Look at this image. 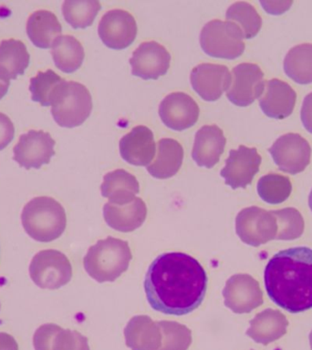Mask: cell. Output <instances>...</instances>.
Here are the masks:
<instances>
[{"label":"cell","instance_id":"cell-1","mask_svg":"<svg viewBox=\"0 0 312 350\" xmlns=\"http://www.w3.org/2000/svg\"><path fill=\"white\" fill-rule=\"evenodd\" d=\"M207 275L193 256L166 253L156 257L144 279L148 302L155 310L183 316L196 310L207 294Z\"/></svg>","mask_w":312,"mask_h":350},{"label":"cell","instance_id":"cell-2","mask_svg":"<svg viewBox=\"0 0 312 350\" xmlns=\"http://www.w3.org/2000/svg\"><path fill=\"white\" fill-rule=\"evenodd\" d=\"M268 297L289 313L312 308V250L293 247L279 251L264 272Z\"/></svg>","mask_w":312,"mask_h":350},{"label":"cell","instance_id":"cell-3","mask_svg":"<svg viewBox=\"0 0 312 350\" xmlns=\"http://www.w3.org/2000/svg\"><path fill=\"white\" fill-rule=\"evenodd\" d=\"M133 259L126 241L108 237L90 246L83 259L85 270L99 282H114L126 272Z\"/></svg>","mask_w":312,"mask_h":350},{"label":"cell","instance_id":"cell-4","mask_svg":"<svg viewBox=\"0 0 312 350\" xmlns=\"http://www.w3.org/2000/svg\"><path fill=\"white\" fill-rule=\"evenodd\" d=\"M22 226L32 239L49 243L64 232L67 218L62 205L51 197H36L25 205Z\"/></svg>","mask_w":312,"mask_h":350},{"label":"cell","instance_id":"cell-5","mask_svg":"<svg viewBox=\"0 0 312 350\" xmlns=\"http://www.w3.org/2000/svg\"><path fill=\"white\" fill-rule=\"evenodd\" d=\"M51 106L52 116L57 124L66 128L77 127L92 112V96L84 85L64 79L55 90Z\"/></svg>","mask_w":312,"mask_h":350},{"label":"cell","instance_id":"cell-6","mask_svg":"<svg viewBox=\"0 0 312 350\" xmlns=\"http://www.w3.org/2000/svg\"><path fill=\"white\" fill-rule=\"evenodd\" d=\"M244 38L237 24L213 19L203 27L200 44L203 51L211 57L234 59L245 51Z\"/></svg>","mask_w":312,"mask_h":350},{"label":"cell","instance_id":"cell-7","mask_svg":"<svg viewBox=\"0 0 312 350\" xmlns=\"http://www.w3.org/2000/svg\"><path fill=\"white\" fill-rule=\"evenodd\" d=\"M29 275L40 288L54 290L70 281L73 267L62 252L44 250L33 257L29 265Z\"/></svg>","mask_w":312,"mask_h":350},{"label":"cell","instance_id":"cell-8","mask_svg":"<svg viewBox=\"0 0 312 350\" xmlns=\"http://www.w3.org/2000/svg\"><path fill=\"white\" fill-rule=\"evenodd\" d=\"M235 232L243 243L259 247L276 240L278 223L272 211L257 206L248 207L238 213Z\"/></svg>","mask_w":312,"mask_h":350},{"label":"cell","instance_id":"cell-9","mask_svg":"<svg viewBox=\"0 0 312 350\" xmlns=\"http://www.w3.org/2000/svg\"><path fill=\"white\" fill-rule=\"evenodd\" d=\"M268 152L278 169L290 174L303 172L311 161V146L297 133H287L279 137Z\"/></svg>","mask_w":312,"mask_h":350},{"label":"cell","instance_id":"cell-10","mask_svg":"<svg viewBox=\"0 0 312 350\" xmlns=\"http://www.w3.org/2000/svg\"><path fill=\"white\" fill-rule=\"evenodd\" d=\"M264 74L253 63H241L233 68L226 97L235 105L246 107L259 98L264 90Z\"/></svg>","mask_w":312,"mask_h":350},{"label":"cell","instance_id":"cell-11","mask_svg":"<svg viewBox=\"0 0 312 350\" xmlns=\"http://www.w3.org/2000/svg\"><path fill=\"white\" fill-rule=\"evenodd\" d=\"M223 297L224 305L235 314L250 313L264 302L259 282L246 273L232 275L226 281Z\"/></svg>","mask_w":312,"mask_h":350},{"label":"cell","instance_id":"cell-12","mask_svg":"<svg viewBox=\"0 0 312 350\" xmlns=\"http://www.w3.org/2000/svg\"><path fill=\"white\" fill-rule=\"evenodd\" d=\"M55 141L42 131H29L19 137L14 147V160L26 169H38L49 163L54 152Z\"/></svg>","mask_w":312,"mask_h":350},{"label":"cell","instance_id":"cell-13","mask_svg":"<svg viewBox=\"0 0 312 350\" xmlns=\"http://www.w3.org/2000/svg\"><path fill=\"white\" fill-rule=\"evenodd\" d=\"M261 156L255 148L240 145L237 150H231L226 160V166L220 172L226 185L233 189L246 188L250 185L255 175L259 171Z\"/></svg>","mask_w":312,"mask_h":350},{"label":"cell","instance_id":"cell-14","mask_svg":"<svg viewBox=\"0 0 312 350\" xmlns=\"http://www.w3.org/2000/svg\"><path fill=\"white\" fill-rule=\"evenodd\" d=\"M101 40L109 49H123L135 40V19L127 11L112 10L104 14L99 23Z\"/></svg>","mask_w":312,"mask_h":350},{"label":"cell","instance_id":"cell-15","mask_svg":"<svg viewBox=\"0 0 312 350\" xmlns=\"http://www.w3.org/2000/svg\"><path fill=\"white\" fill-rule=\"evenodd\" d=\"M159 115L167 127L181 131L192 127L197 122L199 107L186 93L172 92L161 100Z\"/></svg>","mask_w":312,"mask_h":350},{"label":"cell","instance_id":"cell-16","mask_svg":"<svg viewBox=\"0 0 312 350\" xmlns=\"http://www.w3.org/2000/svg\"><path fill=\"white\" fill-rule=\"evenodd\" d=\"M171 56L155 41L142 43L130 59L131 74L144 79H156L168 70Z\"/></svg>","mask_w":312,"mask_h":350},{"label":"cell","instance_id":"cell-17","mask_svg":"<svg viewBox=\"0 0 312 350\" xmlns=\"http://www.w3.org/2000/svg\"><path fill=\"white\" fill-rule=\"evenodd\" d=\"M191 84L203 100L215 101L231 83V73L226 66L203 63L192 70Z\"/></svg>","mask_w":312,"mask_h":350},{"label":"cell","instance_id":"cell-18","mask_svg":"<svg viewBox=\"0 0 312 350\" xmlns=\"http://www.w3.org/2000/svg\"><path fill=\"white\" fill-rule=\"evenodd\" d=\"M120 153L123 160L136 166H148L155 157L156 144L153 131L145 126H136L120 139Z\"/></svg>","mask_w":312,"mask_h":350},{"label":"cell","instance_id":"cell-19","mask_svg":"<svg viewBox=\"0 0 312 350\" xmlns=\"http://www.w3.org/2000/svg\"><path fill=\"white\" fill-rule=\"evenodd\" d=\"M296 92L289 84L273 79L265 81L264 90L259 97V105L267 116L274 119L289 117L294 109Z\"/></svg>","mask_w":312,"mask_h":350},{"label":"cell","instance_id":"cell-20","mask_svg":"<svg viewBox=\"0 0 312 350\" xmlns=\"http://www.w3.org/2000/svg\"><path fill=\"white\" fill-rule=\"evenodd\" d=\"M226 142V137L218 126H203L194 137L192 157L197 165L212 168L220 160Z\"/></svg>","mask_w":312,"mask_h":350},{"label":"cell","instance_id":"cell-21","mask_svg":"<svg viewBox=\"0 0 312 350\" xmlns=\"http://www.w3.org/2000/svg\"><path fill=\"white\" fill-rule=\"evenodd\" d=\"M147 215L145 202L139 197L125 204L107 202L103 206V217L112 229L122 232H133L144 223Z\"/></svg>","mask_w":312,"mask_h":350},{"label":"cell","instance_id":"cell-22","mask_svg":"<svg viewBox=\"0 0 312 350\" xmlns=\"http://www.w3.org/2000/svg\"><path fill=\"white\" fill-rule=\"evenodd\" d=\"M126 346L131 350H158L161 331L158 323L148 316L131 317L125 328Z\"/></svg>","mask_w":312,"mask_h":350},{"label":"cell","instance_id":"cell-23","mask_svg":"<svg viewBox=\"0 0 312 350\" xmlns=\"http://www.w3.org/2000/svg\"><path fill=\"white\" fill-rule=\"evenodd\" d=\"M249 324L250 327L246 330V336L256 343L267 346L287 333L289 321L281 311L268 308L257 314Z\"/></svg>","mask_w":312,"mask_h":350},{"label":"cell","instance_id":"cell-24","mask_svg":"<svg viewBox=\"0 0 312 350\" xmlns=\"http://www.w3.org/2000/svg\"><path fill=\"white\" fill-rule=\"evenodd\" d=\"M183 149L174 139H161L157 144V153L147 172L157 179H167L177 174L182 166Z\"/></svg>","mask_w":312,"mask_h":350},{"label":"cell","instance_id":"cell-25","mask_svg":"<svg viewBox=\"0 0 312 350\" xmlns=\"http://www.w3.org/2000/svg\"><path fill=\"white\" fill-rule=\"evenodd\" d=\"M101 194L114 204H125L133 202L139 193L140 185L134 175L122 169L115 170L104 175L101 186Z\"/></svg>","mask_w":312,"mask_h":350},{"label":"cell","instance_id":"cell-26","mask_svg":"<svg viewBox=\"0 0 312 350\" xmlns=\"http://www.w3.org/2000/svg\"><path fill=\"white\" fill-rule=\"evenodd\" d=\"M62 25L51 11L38 10L27 22V34L35 46L49 49L62 36Z\"/></svg>","mask_w":312,"mask_h":350},{"label":"cell","instance_id":"cell-27","mask_svg":"<svg viewBox=\"0 0 312 350\" xmlns=\"http://www.w3.org/2000/svg\"><path fill=\"white\" fill-rule=\"evenodd\" d=\"M29 64V54L26 46L16 40L0 43V78L10 81L24 73Z\"/></svg>","mask_w":312,"mask_h":350},{"label":"cell","instance_id":"cell-28","mask_svg":"<svg viewBox=\"0 0 312 350\" xmlns=\"http://www.w3.org/2000/svg\"><path fill=\"white\" fill-rule=\"evenodd\" d=\"M55 65L65 73H73L81 67L84 59V49L73 36H60L51 46Z\"/></svg>","mask_w":312,"mask_h":350},{"label":"cell","instance_id":"cell-29","mask_svg":"<svg viewBox=\"0 0 312 350\" xmlns=\"http://www.w3.org/2000/svg\"><path fill=\"white\" fill-rule=\"evenodd\" d=\"M284 70L298 83H311L312 44H301L290 49L285 57Z\"/></svg>","mask_w":312,"mask_h":350},{"label":"cell","instance_id":"cell-30","mask_svg":"<svg viewBox=\"0 0 312 350\" xmlns=\"http://www.w3.org/2000/svg\"><path fill=\"white\" fill-rule=\"evenodd\" d=\"M101 8L97 0H66L62 5V14L73 29H85L92 24Z\"/></svg>","mask_w":312,"mask_h":350},{"label":"cell","instance_id":"cell-31","mask_svg":"<svg viewBox=\"0 0 312 350\" xmlns=\"http://www.w3.org/2000/svg\"><path fill=\"white\" fill-rule=\"evenodd\" d=\"M227 21L237 24L242 30L245 38L255 37L262 26V19L253 5L246 2H237L227 8Z\"/></svg>","mask_w":312,"mask_h":350},{"label":"cell","instance_id":"cell-32","mask_svg":"<svg viewBox=\"0 0 312 350\" xmlns=\"http://www.w3.org/2000/svg\"><path fill=\"white\" fill-rule=\"evenodd\" d=\"M291 191V183L284 175L267 174L260 178L257 183V193L260 198L268 204H281L289 198Z\"/></svg>","mask_w":312,"mask_h":350},{"label":"cell","instance_id":"cell-33","mask_svg":"<svg viewBox=\"0 0 312 350\" xmlns=\"http://www.w3.org/2000/svg\"><path fill=\"white\" fill-rule=\"evenodd\" d=\"M161 331V345L158 350H187L192 344V332L185 325L175 321L157 322Z\"/></svg>","mask_w":312,"mask_h":350},{"label":"cell","instance_id":"cell-34","mask_svg":"<svg viewBox=\"0 0 312 350\" xmlns=\"http://www.w3.org/2000/svg\"><path fill=\"white\" fill-rule=\"evenodd\" d=\"M278 223V234L276 240H295L300 238L304 232V219L295 208L272 211Z\"/></svg>","mask_w":312,"mask_h":350},{"label":"cell","instance_id":"cell-35","mask_svg":"<svg viewBox=\"0 0 312 350\" xmlns=\"http://www.w3.org/2000/svg\"><path fill=\"white\" fill-rule=\"evenodd\" d=\"M64 81L53 70H48L45 72H38V75L30 79L29 90L31 98L42 106H51L52 96L60 84Z\"/></svg>","mask_w":312,"mask_h":350},{"label":"cell","instance_id":"cell-36","mask_svg":"<svg viewBox=\"0 0 312 350\" xmlns=\"http://www.w3.org/2000/svg\"><path fill=\"white\" fill-rule=\"evenodd\" d=\"M52 350H90L86 336L77 331L63 329L54 336Z\"/></svg>","mask_w":312,"mask_h":350},{"label":"cell","instance_id":"cell-37","mask_svg":"<svg viewBox=\"0 0 312 350\" xmlns=\"http://www.w3.org/2000/svg\"><path fill=\"white\" fill-rule=\"evenodd\" d=\"M60 328V325L55 324L40 325L33 336L35 350H52V342Z\"/></svg>","mask_w":312,"mask_h":350},{"label":"cell","instance_id":"cell-38","mask_svg":"<svg viewBox=\"0 0 312 350\" xmlns=\"http://www.w3.org/2000/svg\"><path fill=\"white\" fill-rule=\"evenodd\" d=\"M15 128L7 115L0 112V150L5 149L12 142Z\"/></svg>","mask_w":312,"mask_h":350},{"label":"cell","instance_id":"cell-39","mask_svg":"<svg viewBox=\"0 0 312 350\" xmlns=\"http://www.w3.org/2000/svg\"><path fill=\"white\" fill-rule=\"evenodd\" d=\"M300 116L304 127L312 133V92L304 98Z\"/></svg>","mask_w":312,"mask_h":350},{"label":"cell","instance_id":"cell-40","mask_svg":"<svg viewBox=\"0 0 312 350\" xmlns=\"http://www.w3.org/2000/svg\"><path fill=\"white\" fill-rule=\"evenodd\" d=\"M264 10L267 12L274 14V15H278L285 12V11L289 10L290 5L292 4V1L290 0H284V1H272V0H261L260 1Z\"/></svg>","mask_w":312,"mask_h":350},{"label":"cell","instance_id":"cell-41","mask_svg":"<svg viewBox=\"0 0 312 350\" xmlns=\"http://www.w3.org/2000/svg\"><path fill=\"white\" fill-rule=\"evenodd\" d=\"M0 350H18V343L12 336L0 333Z\"/></svg>","mask_w":312,"mask_h":350},{"label":"cell","instance_id":"cell-42","mask_svg":"<svg viewBox=\"0 0 312 350\" xmlns=\"http://www.w3.org/2000/svg\"><path fill=\"white\" fill-rule=\"evenodd\" d=\"M8 87H10V81H4V79L0 78V100L8 92Z\"/></svg>","mask_w":312,"mask_h":350},{"label":"cell","instance_id":"cell-43","mask_svg":"<svg viewBox=\"0 0 312 350\" xmlns=\"http://www.w3.org/2000/svg\"><path fill=\"white\" fill-rule=\"evenodd\" d=\"M309 208H311V209L312 211V190L311 191V193H309Z\"/></svg>","mask_w":312,"mask_h":350},{"label":"cell","instance_id":"cell-44","mask_svg":"<svg viewBox=\"0 0 312 350\" xmlns=\"http://www.w3.org/2000/svg\"><path fill=\"white\" fill-rule=\"evenodd\" d=\"M309 343H311V347L312 349V330H311V334H309Z\"/></svg>","mask_w":312,"mask_h":350},{"label":"cell","instance_id":"cell-45","mask_svg":"<svg viewBox=\"0 0 312 350\" xmlns=\"http://www.w3.org/2000/svg\"><path fill=\"white\" fill-rule=\"evenodd\" d=\"M251 350H254V349H251Z\"/></svg>","mask_w":312,"mask_h":350}]
</instances>
